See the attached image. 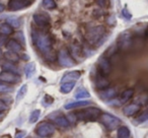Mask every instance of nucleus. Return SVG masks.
<instances>
[{
  "instance_id": "f257e3e1",
  "label": "nucleus",
  "mask_w": 148,
  "mask_h": 138,
  "mask_svg": "<svg viewBox=\"0 0 148 138\" xmlns=\"http://www.w3.org/2000/svg\"><path fill=\"white\" fill-rule=\"evenodd\" d=\"M32 38H33L34 44L38 48V50L46 58L50 59V55L52 52V39L49 34L44 31L34 30L32 32Z\"/></svg>"
},
{
  "instance_id": "f03ea898",
  "label": "nucleus",
  "mask_w": 148,
  "mask_h": 138,
  "mask_svg": "<svg viewBox=\"0 0 148 138\" xmlns=\"http://www.w3.org/2000/svg\"><path fill=\"white\" fill-rule=\"evenodd\" d=\"M106 34V29L103 25H95L91 27L85 32L84 39L89 45H97L99 42L103 39V37Z\"/></svg>"
},
{
  "instance_id": "7ed1b4c3",
  "label": "nucleus",
  "mask_w": 148,
  "mask_h": 138,
  "mask_svg": "<svg viewBox=\"0 0 148 138\" xmlns=\"http://www.w3.org/2000/svg\"><path fill=\"white\" fill-rule=\"evenodd\" d=\"M101 111L99 108L90 107L82 110V111L77 112L74 114V116L80 121H95L101 117Z\"/></svg>"
},
{
  "instance_id": "20e7f679",
  "label": "nucleus",
  "mask_w": 148,
  "mask_h": 138,
  "mask_svg": "<svg viewBox=\"0 0 148 138\" xmlns=\"http://www.w3.org/2000/svg\"><path fill=\"white\" fill-rule=\"evenodd\" d=\"M99 118H101V122L103 124V126L110 131L116 130L121 123V120L119 118L109 113H101Z\"/></svg>"
},
{
  "instance_id": "39448f33",
  "label": "nucleus",
  "mask_w": 148,
  "mask_h": 138,
  "mask_svg": "<svg viewBox=\"0 0 148 138\" xmlns=\"http://www.w3.org/2000/svg\"><path fill=\"white\" fill-rule=\"evenodd\" d=\"M36 133L40 137H51L55 133V127L49 122H41L36 128Z\"/></svg>"
},
{
  "instance_id": "423d86ee",
  "label": "nucleus",
  "mask_w": 148,
  "mask_h": 138,
  "mask_svg": "<svg viewBox=\"0 0 148 138\" xmlns=\"http://www.w3.org/2000/svg\"><path fill=\"white\" fill-rule=\"evenodd\" d=\"M58 61H59V64L62 67L69 68V67H73L75 65V62H74L73 58L71 57L68 50L66 49H62L59 51V53H58Z\"/></svg>"
},
{
  "instance_id": "0eeeda50",
  "label": "nucleus",
  "mask_w": 148,
  "mask_h": 138,
  "mask_svg": "<svg viewBox=\"0 0 148 138\" xmlns=\"http://www.w3.org/2000/svg\"><path fill=\"white\" fill-rule=\"evenodd\" d=\"M0 80L6 83H17L21 80V76L17 73L11 72V71L3 70L0 72Z\"/></svg>"
},
{
  "instance_id": "6e6552de",
  "label": "nucleus",
  "mask_w": 148,
  "mask_h": 138,
  "mask_svg": "<svg viewBox=\"0 0 148 138\" xmlns=\"http://www.w3.org/2000/svg\"><path fill=\"white\" fill-rule=\"evenodd\" d=\"M32 3L31 0H10L8 2V9L10 11H17L29 6Z\"/></svg>"
},
{
  "instance_id": "1a4fd4ad",
  "label": "nucleus",
  "mask_w": 148,
  "mask_h": 138,
  "mask_svg": "<svg viewBox=\"0 0 148 138\" xmlns=\"http://www.w3.org/2000/svg\"><path fill=\"white\" fill-rule=\"evenodd\" d=\"M33 19L35 23L40 27H47L50 25V17L48 14L43 12L35 13L33 16Z\"/></svg>"
},
{
  "instance_id": "9d476101",
  "label": "nucleus",
  "mask_w": 148,
  "mask_h": 138,
  "mask_svg": "<svg viewBox=\"0 0 148 138\" xmlns=\"http://www.w3.org/2000/svg\"><path fill=\"white\" fill-rule=\"evenodd\" d=\"M99 71H101V75H109L112 71V65L111 62L109 61V59H107L106 57H101V59L99 60Z\"/></svg>"
},
{
  "instance_id": "9b49d317",
  "label": "nucleus",
  "mask_w": 148,
  "mask_h": 138,
  "mask_svg": "<svg viewBox=\"0 0 148 138\" xmlns=\"http://www.w3.org/2000/svg\"><path fill=\"white\" fill-rule=\"evenodd\" d=\"M81 73L79 71H70V72L64 74V76L62 77L61 82H70V81H76L77 79L80 77Z\"/></svg>"
},
{
  "instance_id": "f8f14e48",
  "label": "nucleus",
  "mask_w": 148,
  "mask_h": 138,
  "mask_svg": "<svg viewBox=\"0 0 148 138\" xmlns=\"http://www.w3.org/2000/svg\"><path fill=\"white\" fill-rule=\"evenodd\" d=\"M140 109H141V107H140V105H138V104H130V105L126 106L125 108H124L123 112L124 114H125L126 116H133L135 115V114H137L138 112L140 111Z\"/></svg>"
},
{
  "instance_id": "ddd939ff",
  "label": "nucleus",
  "mask_w": 148,
  "mask_h": 138,
  "mask_svg": "<svg viewBox=\"0 0 148 138\" xmlns=\"http://www.w3.org/2000/svg\"><path fill=\"white\" fill-rule=\"evenodd\" d=\"M117 91L114 87H107L105 89H101L99 93V97H101L103 100H111L116 97Z\"/></svg>"
},
{
  "instance_id": "4468645a",
  "label": "nucleus",
  "mask_w": 148,
  "mask_h": 138,
  "mask_svg": "<svg viewBox=\"0 0 148 138\" xmlns=\"http://www.w3.org/2000/svg\"><path fill=\"white\" fill-rule=\"evenodd\" d=\"M50 117L53 118V121L55 124H57L58 126L60 127H63V128H66L69 126V120L63 115H58V116H50Z\"/></svg>"
},
{
  "instance_id": "2eb2a0df",
  "label": "nucleus",
  "mask_w": 148,
  "mask_h": 138,
  "mask_svg": "<svg viewBox=\"0 0 148 138\" xmlns=\"http://www.w3.org/2000/svg\"><path fill=\"white\" fill-rule=\"evenodd\" d=\"M6 48L8 49V51L14 52V53H19L23 50L21 45L16 41V40H9L6 43Z\"/></svg>"
},
{
  "instance_id": "dca6fc26",
  "label": "nucleus",
  "mask_w": 148,
  "mask_h": 138,
  "mask_svg": "<svg viewBox=\"0 0 148 138\" xmlns=\"http://www.w3.org/2000/svg\"><path fill=\"white\" fill-rule=\"evenodd\" d=\"M95 85H97V89H99L101 91V89H107V87H109L110 81L106 78L105 75L101 74L95 78Z\"/></svg>"
},
{
  "instance_id": "f3484780",
  "label": "nucleus",
  "mask_w": 148,
  "mask_h": 138,
  "mask_svg": "<svg viewBox=\"0 0 148 138\" xmlns=\"http://www.w3.org/2000/svg\"><path fill=\"white\" fill-rule=\"evenodd\" d=\"M90 104L89 101H78V102H74V103H69L65 105L66 110H71L75 109V108H80V107H85V106H88Z\"/></svg>"
},
{
  "instance_id": "a211bd4d",
  "label": "nucleus",
  "mask_w": 148,
  "mask_h": 138,
  "mask_svg": "<svg viewBox=\"0 0 148 138\" xmlns=\"http://www.w3.org/2000/svg\"><path fill=\"white\" fill-rule=\"evenodd\" d=\"M134 95V89H128L126 91H124L120 95V102L121 103H127L129 100L132 99V97Z\"/></svg>"
},
{
  "instance_id": "6ab92c4d",
  "label": "nucleus",
  "mask_w": 148,
  "mask_h": 138,
  "mask_svg": "<svg viewBox=\"0 0 148 138\" xmlns=\"http://www.w3.org/2000/svg\"><path fill=\"white\" fill-rule=\"evenodd\" d=\"M13 33V27L9 23H0V35L2 36H9Z\"/></svg>"
},
{
  "instance_id": "aec40b11",
  "label": "nucleus",
  "mask_w": 148,
  "mask_h": 138,
  "mask_svg": "<svg viewBox=\"0 0 148 138\" xmlns=\"http://www.w3.org/2000/svg\"><path fill=\"white\" fill-rule=\"evenodd\" d=\"M75 87V81H70V82H64L62 83L61 87H60V91L63 93H69L72 89Z\"/></svg>"
},
{
  "instance_id": "412c9836",
  "label": "nucleus",
  "mask_w": 148,
  "mask_h": 138,
  "mask_svg": "<svg viewBox=\"0 0 148 138\" xmlns=\"http://www.w3.org/2000/svg\"><path fill=\"white\" fill-rule=\"evenodd\" d=\"M36 72V65L35 63H29L27 64V66L25 67V76L27 77V78H31L32 76H33L34 74H35Z\"/></svg>"
},
{
  "instance_id": "4be33fe9",
  "label": "nucleus",
  "mask_w": 148,
  "mask_h": 138,
  "mask_svg": "<svg viewBox=\"0 0 148 138\" xmlns=\"http://www.w3.org/2000/svg\"><path fill=\"white\" fill-rule=\"evenodd\" d=\"M130 130L126 126H122L118 129V138H129Z\"/></svg>"
},
{
  "instance_id": "5701e85b",
  "label": "nucleus",
  "mask_w": 148,
  "mask_h": 138,
  "mask_svg": "<svg viewBox=\"0 0 148 138\" xmlns=\"http://www.w3.org/2000/svg\"><path fill=\"white\" fill-rule=\"evenodd\" d=\"M131 43V38H130V35L128 33H124L123 36H122L121 40H120V45H121L122 48H127L128 46Z\"/></svg>"
},
{
  "instance_id": "b1692460",
  "label": "nucleus",
  "mask_w": 148,
  "mask_h": 138,
  "mask_svg": "<svg viewBox=\"0 0 148 138\" xmlns=\"http://www.w3.org/2000/svg\"><path fill=\"white\" fill-rule=\"evenodd\" d=\"M89 97H90V95H89V93L85 89H79L78 91H77V93H75V99H77V100L88 99Z\"/></svg>"
},
{
  "instance_id": "393cba45",
  "label": "nucleus",
  "mask_w": 148,
  "mask_h": 138,
  "mask_svg": "<svg viewBox=\"0 0 148 138\" xmlns=\"http://www.w3.org/2000/svg\"><path fill=\"white\" fill-rule=\"evenodd\" d=\"M4 56L9 62H11V63H15V62H17L19 60V57H18V55H17V53H14V52H11V51L6 52V53L4 54Z\"/></svg>"
},
{
  "instance_id": "a878e982",
  "label": "nucleus",
  "mask_w": 148,
  "mask_h": 138,
  "mask_svg": "<svg viewBox=\"0 0 148 138\" xmlns=\"http://www.w3.org/2000/svg\"><path fill=\"white\" fill-rule=\"evenodd\" d=\"M70 55H72L74 58H81V50L80 48L78 47V46H71V48H70Z\"/></svg>"
},
{
  "instance_id": "bb28decb",
  "label": "nucleus",
  "mask_w": 148,
  "mask_h": 138,
  "mask_svg": "<svg viewBox=\"0 0 148 138\" xmlns=\"http://www.w3.org/2000/svg\"><path fill=\"white\" fill-rule=\"evenodd\" d=\"M2 68H3V70L11 71V72H14V73H17V74H18V70H17L16 66H15L13 63H11V62H8V63L3 64Z\"/></svg>"
},
{
  "instance_id": "cd10ccee",
  "label": "nucleus",
  "mask_w": 148,
  "mask_h": 138,
  "mask_svg": "<svg viewBox=\"0 0 148 138\" xmlns=\"http://www.w3.org/2000/svg\"><path fill=\"white\" fill-rule=\"evenodd\" d=\"M43 6L45 7L46 9H55L56 8V2L55 0H43Z\"/></svg>"
},
{
  "instance_id": "c85d7f7f",
  "label": "nucleus",
  "mask_w": 148,
  "mask_h": 138,
  "mask_svg": "<svg viewBox=\"0 0 148 138\" xmlns=\"http://www.w3.org/2000/svg\"><path fill=\"white\" fill-rule=\"evenodd\" d=\"M27 91V85L23 84V87L19 89L18 93H17V95H16V102H18V101H21V99H23V97L25 95Z\"/></svg>"
},
{
  "instance_id": "c756f323",
  "label": "nucleus",
  "mask_w": 148,
  "mask_h": 138,
  "mask_svg": "<svg viewBox=\"0 0 148 138\" xmlns=\"http://www.w3.org/2000/svg\"><path fill=\"white\" fill-rule=\"evenodd\" d=\"M40 115H41V111L40 110H35L34 112H32L31 116H29V123H36L39 120Z\"/></svg>"
},
{
  "instance_id": "7c9ffc66",
  "label": "nucleus",
  "mask_w": 148,
  "mask_h": 138,
  "mask_svg": "<svg viewBox=\"0 0 148 138\" xmlns=\"http://www.w3.org/2000/svg\"><path fill=\"white\" fill-rule=\"evenodd\" d=\"M7 23H9L12 27H18L21 23V21L18 17H10L7 19Z\"/></svg>"
},
{
  "instance_id": "2f4dec72",
  "label": "nucleus",
  "mask_w": 148,
  "mask_h": 138,
  "mask_svg": "<svg viewBox=\"0 0 148 138\" xmlns=\"http://www.w3.org/2000/svg\"><path fill=\"white\" fill-rule=\"evenodd\" d=\"M147 120H148V109L145 110V111L137 118V121L139 122V123H143V122L147 121Z\"/></svg>"
},
{
  "instance_id": "473e14b6",
  "label": "nucleus",
  "mask_w": 148,
  "mask_h": 138,
  "mask_svg": "<svg viewBox=\"0 0 148 138\" xmlns=\"http://www.w3.org/2000/svg\"><path fill=\"white\" fill-rule=\"evenodd\" d=\"M8 91H12V87L7 85L6 83L0 82V93H8Z\"/></svg>"
},
{
  "instance_id": "72a5a7b5",
  "label": "nucleus",
  "mask_w": 148,
  "mask_h": 138,
  "mask_svg": "<svg viewBox=\"0 0 148 138\" xmlns=\"http://www.w3.org/2000/svg\"><path fill=\"white\" fill-rule=\"evenodd\" d=\"M122 16L124 17V19H126L127 21H130L132 17V14L130 13V11L128 10L127 7H124L123 9H122Z\"/></svg>"
},
{
  "instance_id": "f704fd0d",
  "label": "nucleus",
  "mask_w": 148,
  "mask_h": 138,
  "mask_svg": "<svg viewBox=\"0 0 148 138\" xmlns=\"http://www.w3.org/2000/svg\"><path fill=\"white\" fill-rule=\"evenodd\" d=\"M97 3L101 7H108L110 4V0H97Z\"/></svg>"
},
{
  "instance_id": "c9c22d12",
  "label": "nucleus",
  "mask_w": 148,
  "mask_h": 138,
  "mask_svg": "<svg viewBox=\"0 0 148 138\" xmlns=\"http://www.w3.org/2000/svg\"><path fill=\"white\" fill-rule=\"evenodd\" d=\"M6 109H7L6 104H5L3 101H1V100H0V113H2V112L6 111Z\"/></svg>"
},
{
  "instance_id": "e433bc0d",
  "label": "nucleus",
  "mask_w": 148,
  "mask_h": 138,
  "mask_svg": "<svg viewBox=\"0 0 148 138\" xmlns=\"http://www.w3.org/2000/svg\"><path fill=\"white\" fill-rule=\"evenodd\" d=\"M25 132L21 131V132H18L16 135H15V138H23V137H25Z\"/></svg>"
},
{
  "instance_id": "4c0bfd02",
  "label": "nucleus",
  "mask_w": 148,
  "mask_h": 138,
  "mask_svg": "<svg viewBox=\"0 0 148 138\" xmlns=\"http://www.w3.org/2000/svg\"><path fill=\"white\" fill-rule=\"evenodd\" d=\"M5 9V6L2 4V3H0V12H2V11H4Z\"/></svg>"
},
{
  "instance_id": "58836bf2",
  "label": "nucleus",
  "mask_w": 148,
  "mask_h": 138,
  "mask_svg": "<svg viewBox=\"0 0 148 138\" xmlns=\"http://www.w3.org/2000/svg\"><path fill=\"white\" fill-rule=\"evenodd\" d=\"M4 41H5V38L0 37V45H2V44L4 43Z\"/></svg>"
},
{
  "instance_id": "ea45409f",
  "label": "nucleus",
  "mask_w": 148,
  "mask_h": 138,
  "mask_svg": "<svg viewBox=\"0 0 148 138\" xmlns=\"http://www.w3.org/2000/svg\"><path fill=\"white\" fill-rule=\"evenodd\" d=\"M2 117H3V115H1V114H0V119H1Z\"/></svg>"
},
{
  "instance_id": "a19ab883",
  "label": "nucleus",
  "mask_w": 148,
  "mask_h": 138,
  "mask_svg": "<svg viewBox=\"0 0 148 138\" xmlns=\"http://www.w3.org/2000/svg\"><path fill=\"white\" fill-rule=\"evenodd\" d=\"M146 34H147V36H148V27H147V31H146Z\"/></svg>"
}]
</instances>
